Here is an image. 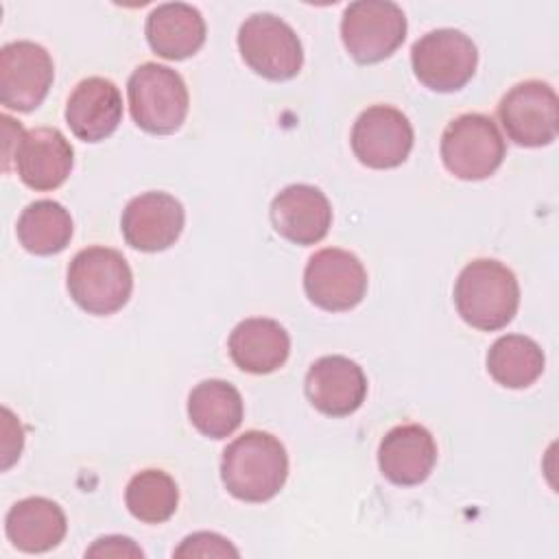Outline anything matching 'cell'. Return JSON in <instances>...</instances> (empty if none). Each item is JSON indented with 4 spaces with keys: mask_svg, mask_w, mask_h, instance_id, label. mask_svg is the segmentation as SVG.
<instances>
[{
    "mask_svg": "<svg viewBox=\"0 0 559 559\" xmlns=\"http://www.w3.org/2000/svg\"><path fill=\"white\" fill-rule=\"evenodd\" d=\"M306 395L319 413L347 417L367 397V376L358 362L345 356H323L306 373Z\"/></svg>",
    "mask_w": 559,
    "mask_h": 559,
    "instance_id": "obj_15",
    "label": "cell"
},
{
    "mask_svg": "<svg viewBox=\"0 0 559 559\" xmlns=\"http://www.w3.org/2000/svg\"><path fill=\"white\" fill-rule=\"evenodd\" d=\"M454 306L461 319L483 332L502 330L518 312L520 284L509 266L478 258L463 266L454 284Z\"/></svg>",
    "mask_w": 559,
    "mask_h": 559,
    "instance_id": "obj_2",
    "label": "cell"
},
{
    "mask_svg": "<svg viewBox=\"0 0 559 559\" xmlns=\"http://www.w3.org/2000/svg\"><path fill=\"white\" fill-rule=\"evenodd\" d=\"M304 288L308 299L321 310H352L367 293V271L354 253L328 247L310 255L304 269Z\"/></svg>",
    "mask_w": 559,
    "mask_h": 559,
    "instance_id": "obj_11",
    "label": "cell"
},
{
    "mask_svg": "<svg viewBox=\"0 0 559 559\" xmlns=\"http://www.w3.org/2000/svg\"><path fill=\"white\" fill-rule=\"evenodd\" d=\"M133 275L124 255L109 247L81 249L68 266V293L90 314H114L131 297Z\"/></svg>",
    "mask_w": 559,
    "mask_h": 559,
    "instance_id": "obj_3",
    "label": "cell"
},
{
    "mask_svg": "<svg viewBox=\"0 0 559 559\" xmlns=\"http://www.w3.org/2000/svg\"><path fill=\"white\" fill-rule=\"evenodd\" d=\"M542 347L524 334H504L487 352L489 376L507 389H526L544 371Z\"/></svg>",
    "mask_w": 559,
    "mask_h": 559,
    "instance_id": "obj_24",
    "label": "cell"
},
{
    "mask_svg": "<svg viewBox=\"0 0 559 559\" xmlns=\"http://www.w3.org/2000/svg\"><path fill=\"white\" fill-rule=\"evenodd\" d=\"M242 397L225 380H203L188 395V417L203 437H229L242 424Z\"/></svg>",
    "mask_w": 559,
    "mask_h": 559,
    "instance_id": "obj_22",
    "label": "cell"
},
{
    "mask_svg": "<svg viewBox=\"0 0 559 559\" xmlns=\"http://www.w3.org/2000/svg\"><path fill=\"white\" fill-rule=\"evenodd\" d=\"M406 15L391 0H356L345 7L341 39L358 63H378L391 57L406 37Z\"/></svg>",
    "mask_w": 559,
    "mask_h": 559,
    "instance_id": "obj_6",
    "label": "cell"
},
{
    "mask_svg": "<svg viewBox=\"0 0 559 559\" xmlns=\"http://www.w3.org/2000/svg\"><path fill=\"white\" fill-rule=\"evenodd\" d=\"M411 120L391 105L367 107L352 127V151L367 168L386 170L406 162L413 148Z\"/></svg>",
    "mask_w": 559,
    "mask_h": 559,
    "instance_id": "obj_13",
    "label": "cell"
},
{
    "mask_svg": "<svg viewBox=\"0 0 559 559\" xmlns=\"http://www.w3.org/2000/svg\"><path fill=\"white\" fill-rule=\"evenodd\" d=\"M186 223L183 205L168 192H142L122 210L120 229L129 247L155 253L181 236Z\"/></svg>",
    "mask_w": 559,
    "mask_h": 559,
    "instance_id": "obj_14",
    "label": "cell"
},
{
    "mask_svg": "<svg viewBox=\"0 0 559 559\" xmlns=\"http://www.w3.org/2000/svg\"><path fill=\"white\" fill-rule=\"evenodd\" d=\"M507 153L496 122L485 114H461L441 135V162L463 181H480L493 175Z\"/></svg>",
    "mask_w": 559,
    "mask_h": 559,
    "instance_id": "obj_5",
    "label": "cell"
},
{
    "mask_svg": "<svg viewBox=\"0 0 559 559\" xmlns=\"http://www.w3.org/2000/svg\"><path fill=\"white\" fill-rule=\"evenodd\" d=\"M177 483L164 469H142L124 489V504L129 513L144 524H162L170 520L177 511Z\"/></svg>",
    "mask_w": 559,
    "mask_h": 559,
    "instance_id": "obj_25",
    "label": "cell"
},
{
    "mask_svg": "<svg viewBox=\"0 0 559 559\" xmlns=\"http://www.w3.org/2000/svg\"><path fill=\"white\" fill-rule=\"evenodd\" d=\"M500 124L518 146H548L559 133V100L546 81L513 85L498 105Z\"/></svg>",
    "mask_w": 559,
    "mask_h": 559,
    "instance_id": "obj_10",
    "label": "cell"
},
{
    "mask_svg": "<svg viewBox=\"0 0 559 559\" xmlns=\"http://www.w3.org/2000/svg\"><path fill=\"white\" fill-rule=\"evenodd\" d=\"M437 463V443L428 428L402 424L391 428L378 448V465L386 480L400 487L424 483Z\"/></svg>",
    "mask_w": 559,
    "mask_h": 559,
    "instance_id": "obj_17",
    "label": "cell"
},
{
    "mask_svg": "<svg viewBox=\"0 0 559 559\" xmlns=\"http://www.w3.org/2000/svg\"><path fill=\"white\" fill-rule=\"evenodd\" d=\"M129 111L133 122L146 133H175L190 107L188 87L179 72L168 66L146 61L138 66L127 83Z\"/></svg>",
    "mask_w": 559,
    "mask_h": 559,
    "instance_id": "obj_4",
    "label": "cell"
},
{
    "mask_svg": "<svg viewBox=\"0 0 559 559\" xmlns=\"http://www.w3.org/2000/svg\"><path fill=\"white\" fill-rule=\"evenodd\" d=\"M15 231L20 245L28 253L52 255L70 245L74 227L70 212L61 203L39 199L22 210Z\"/></svg>",
    "mask_w": 559,
    "mask_h": 559,
    "instance_id": "obj_23",
    "label": "cell"
},
{
    "mask_svg": "<svg viewBox=\"0 0 559 559\" xmlns=\"http://www.w3.org/2000/svg\"><path fill=\"white\" fill-rule=\"evenodd\" d=\"M175 557H238V550L216 533H192L175 550Z\"/></svg>",
    "mask_w": 559,
    "mask_h": 559,
    "instance_id": "obj_26",
    "label": "cell"
},
{
    "mask_svg": "<svg viewBox=\"0 0 559 559\" xmlns=\"http://www.w3.org/2000/svg\"><path fill=\"white\" fill-rule=\"evenodd\" d=\"M227 349L238 369L262 376L288 360L290 336L275 319L251 317L231 330Z\"/></svg>",
    "mask_w": 559,
    "mask_h": 559,
    "instance_id": "obj_19",
    "label": "cell"
},
{
    "mask_svg": "<svg viewBox=\"0 0 559 559\" xmlns=\"http://www.w3.org/2000/svg\"><path fill=\"white\" fill-rule=\"evenodd\" d=\"M286 478L288 454L271 432L247 430L223 450L221 480L242 502H266L275 498Z\"/></svg>",
    "mask_w": 559,
    "mask_h": 559,
    "instance_id": "obj_1",
    "label": "cell"
},
{
    "mask_svg": "<svg viewBox=\"0 0 559 559\" xmlns=\"http://www.w3.org/2000/svg\"><path fill=\"white\" fill-rule=\"evenodd\" d=\"M55 79L50 52L28 39L4 44L0 50V103L13 111L37 109Z\"/></svg>",
    "mask_w": 559,
    "mask_h": 559,
    "instance_id": "obj_12",
    "label": "cell"
},
{
    "mask_svg": "<svg viewBox=\"0 0 559 559\" xmlns=\"http://www.w3.org/2000/svg\"><path fill=\"white\" fill-rule=\"evenodd\" d=\"M4 138V159L11 155L17 177L31 190L48 192L68 179L74 166V148L59 129L37 127L24 131L20 124L15 140L7 133ZM9 162L4 170H9Z\"/></svg>",
    "mask_w": 559,
    "mask_h": 559,
    "instance_id": "obj_8",
    "label": "cell"
},
{
    "mask_svg": "<svg viewBox=\"0 0 559 559\" xmlns=\"http://www.w3.org/2000/svg\"><path fill=\"white\" fill-rule=\"evenodd\" d=\"M413 72L432 92H456L476 72V44L456 28H437L421 35L411 48Z\"/></svg>",
    "mask_w": 559,
    "mask_h": 559,
    "instance_id": "obj_9",
    "label": "cell"
},
{
    "mask_svg": "<svg viewBox=\"0 0 559 559\" xmlns=\"http://www.w3.org/2000/svg\"><path fill=\"white\" fill-rule=\"evenodd\" d=\"M238 50L245 63L269 81H288L304 66L297 33L273 13H253L240 24Z\"/></svg>",
    "mask_w": 559,
    "mask_h": 559,
    "instance_id": "obj_7",
    "label": "cell"
},
{
    "mask_svg": "<svg viewBox=\"0 0 559 559\" xmlns=\"http://www.w3.org/2000/svg\"><path fill=\"white\" fill-rule=\"evenodd\" d=\"M4 528L9 542L22 552H48L57 548L68 531L63 509L41 496L17 500L7 518Z\"/></svg>",
    "mask_w": 559,
    "mask_h": 559,
    "instance_id": "obj_21",
    "label": "cell"
},
{
    "mask_svg": "<svg viewBox=\"0 0 559 559\" xmlns=\"http://www.w3.org/2000/svg\"><path fill=\"white\" fill-rule=\"evenodd\" d=\"M146 41L164 59L181 61L192 57L205 41V20L192 4L166 2L146 17Z\"/></svg>",
    "mask_w": 559,
    "mask_h": 559,
    "instance_id": "obj_20",
    "label": "cell"
},
{
    "mask_svg": "<svg viewBox=\"0 0 559 559\" xmlns=\"http://www.w3.org/2000/svg\"><path fill=\"white\" fill-rule=\"evenodd\" d=\"M85 555L87 557H142L144 552L133 544L131 537L109 535V537L96 539Z\"/></svg>",
    "mask_w": 559,
    "mask_h": 559,
    "instance_id": "obj_27",
    "label": "cell"
},
{
    "mask_svg": "<svg viewBox=\"0 0 559 559\" xmlns=\"http://www.w3.org/2000/svg\"><path fill=\"white\" fill-rule=\"evenodd\" d=\"M271 223L282 238L295 245H317L330 231L332 205L319 188L293 183L275 194L271 203Z\"/></svg>",
    "mask_w": 559,
    "mask_h": 559,
    "instance_id": "obj_16",
    "label": "cell"
},
{
    "mask_svg": "<svg viewBox=\"0 0 559 559\" xmlns=\"http://www.w3.org/2000/svg\"><path fill=\"white\" fill-rule=\"evenodd\" d=\"M122 120V96L114 81L103 76L83 79L66 103V122L83 142L109 138Z\"/></svg>",
    "mask_w": 559,
    "mask_h": 559,
    "instance_id": "obj_18",
    "label": "cell"
}]
</instances>
